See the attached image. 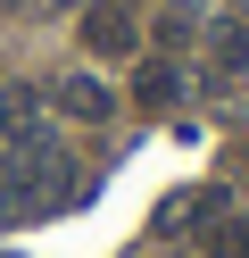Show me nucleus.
Returning a JSON list of instances; mask_svg holds the SVG:
<instances>
[{"instance_id": "f257e3e1", "label": "nucleus", "mask_w": 249, "mask_h": 258, "mask_svg": "<svg viewBox=\"0 0 249 258\" xmlns=\"http://www.w3.org/2000/svg\"><path fill=\"white\" fill-rule=\"evenodd\" d=\"M83 50L92 58H133L141 50V17L116 9V0H92V9H83Z\"/></svg>"}, {"instance_id": "f03ea898", "label": "nucleus", "mask_w": 249, "mask_h": 258, "mask_svg": "<svg viewBox=\"0 0 249 258\" xmlns=\"http://www.w3.org/2000/svg\"><path fill=\"white\" fill-rule=\"evenodd\" d=\"M42 117H50V92H33V84L0 92V134H9V150H33V142H42Z\"/></svg>"}, {"instance_id": "7ed1b4c3", "label": "nucleus", "mask_w": 249, "mask_h": 258, "mask_svg": "<svg viewBox=\"0 0 249 258\" xmlns=\"http://www.w3.org/2000/svg\"><path fill=\"white\" fill-rule=\"evenodd\" d=\"M50 100H58V117H75V125H108L116 117V92L100 84V75H58Z\"/></svg>"}, {"instance_id": "20e7f679", "label": "nucleus", "mask_w": 249, "mask_h": 258, "mask_svg": "<svg viewBox=\"0 0 249 258\" xmlns=\"http://www.w3.org/2000/svg\"><path fill=\"white\" fill-rule=\"evenodd\" d=\"M133 100H141V108H175L183 100V75L166 67V58H149V67L133 75Z\"/></svg>"}, {"instance_id": "39448f33", "label": "nucleus", "mask_w": 249, "mask_h": 258, "mask_svg": "<svg viewBox=\"0 0 249 258\" xmlns=\"http://www.w3.org/2000/svg\"><path fill=\"white\" fill-rule=\"evenodd\" d=\"M208 67H216V75L249 67V25H216V42H208Z\"/></svg>"}, {"instance_id": "423d86ee", "label": "nucleus", "mask_w": 249, "mask_h": 258, "mask_svg": "<svg viewBox=\"0 0 249 258\" xmlns=\"http://www.w3.org/2000/svg\"><path fill=\"white\" fill-rule=\"evenodd\" d=\"M208 258H249V225H216V233H208Z\"/></svg>"}, {"instance_id": "0eeeda50", "label": "nucleus", "mask_w": 249, "mask_h": 258, "mask_svg": "<svg viewBox=\"0 0 249 258\" xmlns=\"http://www.w3.org/2000/svg\"><path fill=\"white\" fill-rule=\"evenodd\" d=\"M183 9H208V0H175V17H183Z\"/></svg>"}, {"instance_id": "6e6552de", "label": "nucleus", "mask_w": 249, "mask_h": 258, "mask_svg": "<svg viewBox=\"0 0 249 258\" xmlns=\"http://www.w3.org/2000/svg\"><path fill=\"white\" fill-rule=\"evenodd\" d=\"M0 9H33V0H0Z\"/></svg>"}]
</instances>
